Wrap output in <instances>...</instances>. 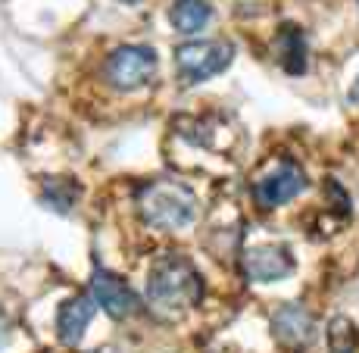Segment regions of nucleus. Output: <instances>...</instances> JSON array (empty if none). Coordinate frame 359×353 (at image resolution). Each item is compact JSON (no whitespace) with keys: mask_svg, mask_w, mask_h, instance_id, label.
I'll list each match as a JSON object with an SVG mask.
<instances>
[{"mask_svg":"<svg viewBox=\"0 0 359 353\" xmlns=\"http://www.w3.org/2000/svg\"><path fill=\"white\" fill-rule=\"evenodd\" d=\"M10 331H13L10 316H6V313H4V307H0V347H4V344L10 341Z\"/></svg>","mask_w":359,"mask_h":353,"instance_id":"14","label":"nucleus"},{"mask_svg":"<svg viewBox=\"0 0 359 353\" xmlns=\"http://www.w3.org/2000/svg\"><path fill=\"white\" fill-rule=\"evenodd\" d=\"M88 294L94 297V303L109 316V319H128L141 309V297L128 285L126 279H119L116 272H109L107 266L94 262L91 281H88Z\"/></svg>","mask_w":359,"mask_h":353,"instance_id":"6","label":"nucleus"},{"mask_svg":"<svg viewBox=\"0 0 359 353\" xmlns=\"http://www.w3.org/2000/svg\"><path fill=\"white\" fill-rule=\"evenodd\" d=\"M137 216L144 225L160 232H182L200 219V200L194 188H188L178 178H154L135 197Z\"/></svg>","mask_w":359,"mask_h":353,"instance_id":"2","label":"nucleus"},{"mask_svg":"<svg viewBox=\"0 0 359 353\" xmlns=\"http://www.w3.org/2000/svg\"><path fill=\"white\" fill-rule=\"evenodd\" d=\"M275 53H278V63L287 75H303L306 72V57H309V47H306V34H303L300 25L285 22L275 34Z\"/></svg>","mask_w":359,"mask_h":353,"instance_id":"10","label":"nucleus"},{"mask_svg":"<svg viewBox=\"0 0 359 353\" xmlns=\"http://www.w3.org/2000/svg\"><path fill=\"white\" fill-rule=\"evenodd\" d=\"M269 325H272V338L285 350H306L316 341V319L303 303H281Z\"/></svg>","mask_w":359,"mask_h":353,"instance_id":"8","label":"nucleus"},{"mask_svg":"<svg viewBox=\"0 0 359 353\" xmlns=\"http://www.w3.org/2000/svg\"><path fill=\"white\" fill-rule=\"evenodd\" d=\"M126 4H135V0H126Z\"/></svg>","mask_w":359,"mask_h":353,"instance_id":"16","label":"nucleus"},{"mask_svg":"<svg viewBox=\"0 0 359 353\" xmlns=\"http://www.w3.org/2000/svg\"><path fill=\"white\" fill-rule=\"evenodd\" d=\"M306 185H309V178L300 163L281 160L262 178L253 182V200H257L262 210H278V206L291 204L294 197H300V194L306 191Z\"/></svg>","mask_w":359,"mask_h":353,"instance_id":"5","label":"nucleus"},{"mask_svg":"<svg viewBox=\"0 0 359 353\" xmlns=\"http://www.w3.org/2000/svg\"><path fill=\"white\" fill-rule=\"evenodd\" d=\"M206 294L200 269L182 253H163L150 266L147 275V303L160 313H184L194 309Z\"/></svg>","mask_w":359,"mask_h":353,"instance_id":"1","label":"nucleus"},{"mask_svg":"<svg viewBox=\"0 0 359 353\" xmlns=\"http://www.w3.org/2000/svg\"><path fill=\"white\" fill-rule=\"evenodd\" d=\"M81 197V185L66 175H50L41 185V204L53 213H69Z\"/></svg>","mask_w":359,"mask_h":353,"instance_id":"12","label":"nucleus"},{"mask_svg":"<svg viewBox=\"0 0 359 353\" xmlns=\"http://www.w3.org/2000/svg\"><path fill=\"white\" fill-rule=\"evenodd\" d=\"M234 60V44L229 38H210V41H188L175 51L178 81L184 88L210 81L222 75Z\"/></svg>","mask_w":359,"mask_h":353,"instance_id":"3","label":"nucleus"},{"mask_svg":"<svg viewBox=\"0 0 359 353\" xmlns=\"http://www.w3.org/2000/svg\"><path fill=\"white\" fill-rule=\"evenodd\" d=\"M94 313H97V303H94L91 294H75L69 300H63L57 309V338L66 347L81 344L88 325L94 322Z\"/></svg>","mask_w":359,"mask_h":353,"instance_id":"9","label":"nucleus"},{"mask_svg":"<svg viewBox=\"0 0 359 353\" xmlns=\"http://www.w3.org/2000/svg\"><path fill=\"white\" fill-rule=\"evenodd\" d=\"M347 97H350V103H359V79L353 81V88H350V94H347Z\"/></svg>","mask_w":359,"mask_h":353,"instance_id":"15","label":"nucleus"},{"mask_svg":"<svg viewBox=\"0 0 359 353\" xmlns=\"http://www.w3.org/2000/svg\"><path fill=\"white\" fill-rule=\"evenodd\" d=\"M328 350L331 353H356L359 347V331L353 319H347V316H334V319L328 322Z\"/></svg>","mask_w":359,"mask_h":353,"instance_id":"13","label":"nucleus"},{"mask_svg":"<svg viewBox=\"0 0 359 353\" xmlns=\"http://www.w3.org/2000/svg\"><path fill=\"white\" fill-rule=\"evenodd\" d=\"M212 6L210 0H172L169 6V22L182 34H197L210 25Z\"/></svg>","mask_w":359,"mask_h":353,"instance_id":"11","label":"nucleus"},{"mask_svg":"<svg viewBox=\"0 0 359 353\" xmlns=\"http://www.w3.org/2000/svg\"><path fill=\"white\" fill-rule=\"evenodd\" d=\"M160 57L150 44H119L103 60V79L116 91H137L156 75Z\"/></svg>","mask_w":359,"mask_h":353,"instance_id":"4","label":"nucleus"},{"mask_svg":"<svg viewBox=\"0 0 359 353\" xmlns=\"http://www.w3.org/2000/svg\"><path fill=\"white\" fill-rule=\"evenodd\" d=\"M241 269L250 281L257 285H272V281H281L287 275H294L297 260L287 244H257L247 247L244 257H241Z\"/></svg>","mask_w":359,"mask_h":353,"instance_id":"7","label":"nucleus"}]
</instances>
